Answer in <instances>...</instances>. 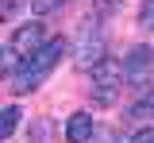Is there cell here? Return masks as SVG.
<instances>
[{"label":"cell","mask_w":154,"mask_h":143,"mask_svg":"<svg viewBox=\"0 0 154 143\" xmlns=\"http://www.w3.org/2000/svg\"><path fill=\"white\" fill-rule=\"evenodd\" d=\"M66 50H69V43H66V39H46L35 54H27V58L16 66L12 89H16V93H31V89H35V85L42 81L50 70H54L58 62H62V54H66Z\"/></svg>","instance_id":"obj_1"},{"label":"cell","mask_w":154,"mask_h":143,"mask_svg":"<svg viewBox=\"0 0 154 143\" xmlns=\"http://www.w3.org/2000/svg\"><path fill=\"white\" fill-rule=\"evenodd\" d=\"M123 89V62L116 58H100L93 66V101L96 104H112Z\"/></svg>","instance_id":"obj_2"},{"label":"cell","mask_w":154,"mask_h":143,"mask_svg":"<svg viewBox=\"0 0 154 143\" xmlns=\"http://www.w3.org/2000/svg\"><path fill=\"white\" fill-rule=\"evenodd\" d=\"M104 58V31L96 20H85L81 23V39H77V66H96Z\"/></svg>","instance_id":"obj_3"},{"label":"cell","mask_w":154,"mask_h":143,"mask_svg":"<svg viewBox=\"0 0 154 143\" xmlns=\"http://www.w3.org/2000/svg\"><path fill=\"white\" fill-rule=\"evenodd\" d=\"M42 43H46V39H42V23L31 20V23H23L16 35H12V43H8V54H12L16 62H23L27 54H35Z\"/></svg>","instance_id":"obj_4"},{"label":"cell","mask_w":154,"mask_h":143,"mask_svg":"<svg viewBox=\"0 0 154 143\" xmlns=\"http://www.w3.org/2000/svg\"><path fill=\"white\" fill-rule=\"evenodd\" d=\"M150 62H154V50H150V46H135L131 54L123 58V81L143 85L146 74H150Z\"/></svg>","instance_id":"obj_5"},{"label":"cell","mask_w":154,"mask_h":143,"mask_svg":"<svg viewBox=\"0 0 154 143\" xmlns=\"http://www.w3.org/2000/svg\"><path fill=\"white\" fill-rule=\"evenodd\" d=\"M93 112H73L69 116V124H66V139L69 143H89L93 139Z\"/></svg>","instance_id":"obj_6"},{"label":"cell","mask_w":154,"mask_h":143,"mask_svg":"<svg viewBox=\"0 0 154 143\" xmlns=\"http://www.w3.org/2000/svg\"><path fill=\"white\" fill-rule=\"evenodd\" d=\"M19 116H23L19 104H4V108H0V139H8V135L19 128Z\"/></svg>","instance_id":"obj_7"},{"label":"cell","mask_w":154,"mask_h":143,"mask_svg":"<svg viewBox=\"0 0 154 143\" xmlns=\"http://www.w3.org/2000/svg\"><path fill=\"white\" fill-rule=\"evenodd\" d=\"M62 4H66V0H31V12H35V16H50Z\"/></svg>","instance_id":"obj_8"},{"label":"cell","mask_w":154,"mask_h":143,"mask_svg":"<svg viewBox=\"0 0 154 143\" xmlns=\"http://www.w3.org/2000/svg\"><path fill=\"white\" fill-rule=\"evenodd\" d=\"M139 23H143L146 31L154 27V0H146V4H143V12H139Z\"/></svg>","instance_id":"obj_9"},{"label":"cell","mask_w":154,"mask_h":143,"mask_svg":"<svg viewBox=\"0 0 154 143\" xmlns=\"http://www.w3.org/2000/svg\"><path fill=\"white\" fill-rule=\"evenodd\" d=\"M119 4H123V0H96V12H100V16H112Z\"/></svg>","instance_id":"obj_10"},{"label":"cell","mask_w":154,"mask_h":143,"mask_svg":"<svg viewBox=\"0 0 154 143\" xmlns=\"http://www.w3.org/2000/svg\"><path fill=\"white\" fill-rule=\"evenodd\" d=\"M131 143H154V128H143V132H135Z\"/></svg>","instance_id":"obj_11"}]
</instances>
